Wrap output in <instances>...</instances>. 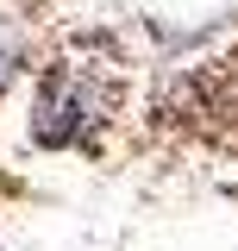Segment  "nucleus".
Segmentation results:
<instances>
[{
    "mask_svg": "<svg viewBox=\"0 0 238 251\" xmlns=\"http://www.w3.org/2000/svg\"><path fill=\"white\" fill-rule=\"evenodd\" d=\"M100 88H88L82 75H57L50 88H44V100H38V120H31V132H38V145H75L82 138V126L100 120Z\"/></svg>",
    "mask_w": 238,
    "mask_h": 251,
    "instance_id": "1",
    "label": "nucleus"
}]
</instances>
